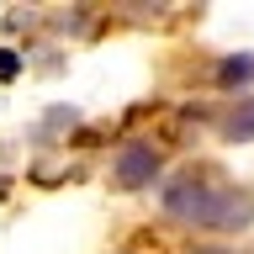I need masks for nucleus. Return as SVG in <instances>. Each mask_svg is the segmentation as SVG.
Segmentation results:
<instances>
[{
  "instance_id": "1",
  "label": "nucleus",
  "mask_w": 254,
  "mask_h": 254,
  "mask_svg": "<svg viewBox=\"0 0 254 254\" xmlns=\"http://www.w3.org/2000/svg\"><path fill=\"white\" fill-rule=\"evenodd\" d=\"M164 212L186 228H249L254 222V196L249 190L228 186L222 175H206V170H186L180 180L164 186Z\"/></svg>"
},
{
  "instance_id": "3",
  "label": "nucleus",
  "mask_w": 254,
  "mask_h": 254,
  "mask_svg": "<svg viewBox=\"0 0 254 254\" xmlns=\"http://www.w3.org/2000/svg\"><path fill=\"white\" fill-rule=\"evenodd\" d=\"M228 138H254V95H244L233 111H228Z\"/></svg>"
},
{
  "instance_id": "2",
  "label": "nucleus",
  "mask_w": 254,
  "mask_h": 254,
  "mask_svg": "<svg viewBox=\"0 0 254 254\" xmlns=\"http://www.w3.org/2000/svg\"><path fill=\"white\" fill-rule=\"evenodd\" d=\"M159 175V154L154 148H122V159H117V180L122 186H148Z\"/></svg>"
},
{
  "instance_id": "4",
  "label": "nucleus",
  "mask_w": 254,
  "mask_h": 254,
  "mask_svg": "<svg viewBox=\"0 0 254 254\" xmlns=\"http://www.w3.org/2000/svg\"><path fill=\"white\" fill-rule=\"evenodd\" d=\"M244 74H254V64H249V59H233L228 69H222V79H244Z\"/></svg>"
}]
</instances>
